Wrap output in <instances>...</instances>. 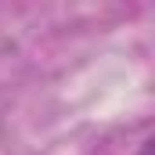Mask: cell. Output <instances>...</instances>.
I'll return each instance as SVG.
<instances>
[{
    "label": "cell",
    "instance_id": "cell-1",
    "mask_svg": "<svg viewBox=\"0 0 155 155\" xmlns=\"http://www.w3.org/2000/svg\"><path fill=\"white\" fill-rule=\"evenodd\" d=\"M141 155H152V141H144V144H141Z\"/></svg>",
    "mask_w": 155,
    "mask_h": 155
}]
</instances>
